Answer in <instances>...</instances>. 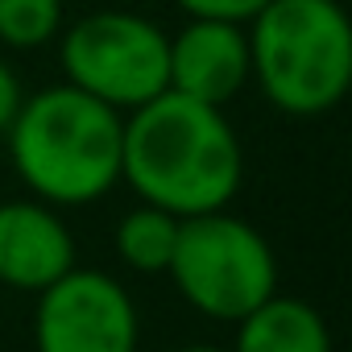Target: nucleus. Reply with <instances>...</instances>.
Listing matches in <instances>:
<instances>
[{"instance_id":"f257e3e1","label":"nucleus","mask_w":352,"mask_h":352,"mask_svg":"<svg viewBox=\"0 0 352 352\" xmlns=\"http://www.w3.org/2000/svg\"><path fill=\"white\" fill-rule=\"evenodd\" d=\"M120 183L179 220L224 212L245 183V149L224 108L162 91L124 116Z\"/></svg>"},{"instance_id":"f03ea898","label":"nucleus","mask_w":352,"mask_h":352,"mask_svg":"<svg viewBox=\"0 0 352 352\" xmlns=\"http://www.w3.org/2000/svg\"><path fill=\"white\" fill-rule=\"evenodd\" d=\"M5 145L30 199L58 212L87 208L120 183L124 116L71 83H54L21 100Z\"/></svg>"},{"instance_id":"7ed1b4c3","label":"nucleus","mask_w":352,"mask_h":352,"mask_svg":"<svg viewBox=\"0 0 352 352\" xmlns=\"http://www.w3.org/2000/svg\"><path fill=\"white\" fill-rule=\"evenodd\" d=\"M261 96L286 116H323L352 87V25L340 0H270L245 25Z\"/></svg>"},{"instance_id":"20e7f679","label":"nucleus","mask_w":352,"mask_h":352,"mask_svg":"<svg viewBox=\"0 0 352 352\" xmlns=\"http://www.w3.org/2000/svg\"><path fill=\"white\" fill-rule=\"evenodd\" d=\"M166 278L199 315L241 323L270 294H278V257L249 220L224 208L179 224Z\"/></svg>"},{"instance_id":"39448f33","label":"nucleus","mask_w":352,"mask_h":352,"mask_svg":"<svg viewBox=\"0 0 352 352\" xmlns=\"http://www.w3.org/2000/svg\"><path fill=\"white\" fill-rule=\"evenodd\" d=\"M170 34L129 9H96L58 34L63 83L129 116L166 91Z\"/></svg>"},{"instance_id":"423d86ee","label":"nucleus","mask_w":352,"mask_h":352,"mask_svg":"<svg viewBox=\"0 0 352 352\" xmlns=\"http://www.w3.org/2000/svg\"><path fill=\"white\" fill-rule=\"evenodd\" d=\"M38 352H137L141 315L120 278L104 270H71L38 294Z\"/></svg>"},{"instance_id":"0eeeda50","label":"nucleus","mask_w":352,"mask_h":352,"mask_svg":"<svg viewBox=\"0 0 352 352\" xmlns=\"http://www.w3.org/2000/svg\"><path fill=\"white\" fill-rule=\"evenodd\" d=\"M253 83L249 34L228 21H187L166 50V91L228 108Z\"/></svg>"},{"instance_id":"6e6552de","label":"nucleus","mask_w":352,"mask_h":352,"mask_svg":"<svg viewBox=\"0 0 352 352\" xmlns=\"http://www.w3.org/2000/svg\"><path fill=\"white\" fill-rule=\"evenodd\" d=\"M75 270V236L58 208L42 199L0 204V286L42 294Z\"/></svg>"},{"instance_id":"1a4fd4ad","label":"nucleus","mask_w":352,"mask_h":352,"mask_svg":"<svg viewBox=\"0 0 352 352\" xmlns=\"http://www.w3.org/2000/svg\"><path fill=\"white\" fill-rule=\"evenodd\" d=\"M228 352H336V348L319 307L294 294H270L257 311H249L236 323V344Z\"/></svg>"},{"instance_id":"9d476101","label":"nucleus","mask_w":352,"mask_h":352,"mask_svg":"<svg viewBox=\"0 0 352 352\" xmlns=\"http://www.w3.org/2000/svg\"><path fill=\"white\" fill-rule=\"evenodd\" d=\"M179 216H170L153 204H137L116 220L112 249L133 274H166L174 245H179Z\"/></svg>"},{"instance_id":"9b49d317","label":"nucleus","mask_w":352,"mask_h":352,"mask_svg":"<svg viewBox=\"0 0 352 352\" xmlns=\"http://www.w3.org/2000/svg\"><path fill=\"white\" fill-rule=\"evenodd\" d=\"M63 34V0H0V46L42 50Z\"/></svg>"},{"instance_id":"f8f14e48","label":"nucleus","mask_w":352,"mask_h":352,"mask_svg":"<svg viewBox=\"0 0 352 352\" xmlns=\"http://www.w3.org/2000/svg\"><path fill=\"white\" fill-rule=\"evenodd\" d=\"M191 21H228V25H249L270 0H174Z\"/></svg>"},{"instance_id":"ddd939ff","label":"nucleus","mask_w":352,"mask_h":352,"mask_svg":"<svg viewBox=\"0 0 352 352\" xmlns=\"http://www.w3.org/2000/svg\"><path fill=\"white\" fill-rule=\"evenodd\" d=\"M21 100H25V87H21V75L0 58V141H5V133H9V124L17 120V112H21Z\"/></svg>"},{"instance_id":"4468645a","label":"nucleus","mask_w":352,"mask_h":352,"mask_svg":"<svg viewBox=\"0 0 352 352\" xmlns=\"http://www.w3.org/2000/svg\"><path fill=\"white\" fill-rule=\"evenodd\" d=\"M174 352H228V348H216V344H187V348H174Z\"/></svg>"}]
</instances>
